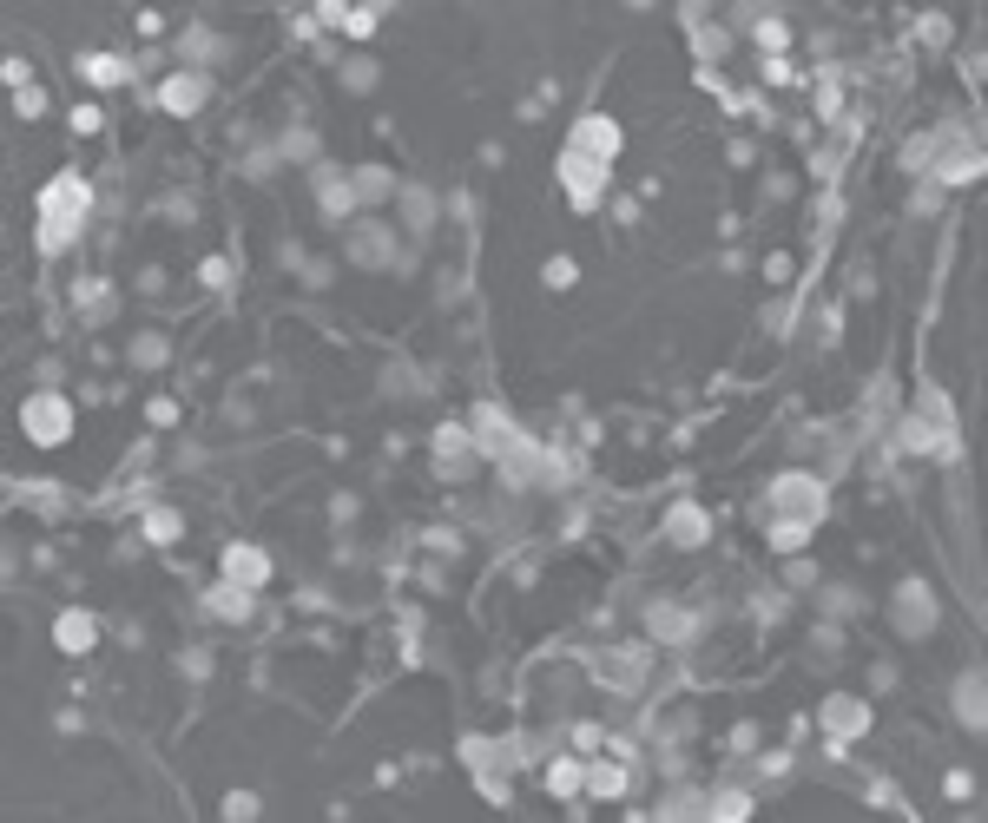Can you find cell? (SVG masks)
<instances>
[{"mask_svg": "<svg viewBox=\"0 0 988 823\" xmlns=\"http://www.w3.org/2000/svg\"><path fill=\"white\" fill-rule=\"evenodd\" d=\"M86 211H93V185H86L80 172H60L47 191H40V251H47V257H60L66 244L80 238Z\"/></svg>", "mask_w": 988, "mask_h": 823, "instance_id": "6da1fadb", "label": "cell"}, {"mask_svg": "<svg viewBox=\"0 0 988 823\" xmlns=\"http://www.w3.org/2000/svg\"><path fill=\"white\" fill-rule=\"evenodd\" d=\"M20 435H27V442H40V448L73 442V402L53 396V389L27 396V402H20Z\"/></svg>", "mask_w": 988, "mask_h": 823, "instance_id": "7a4b0ae2", "label": "cell"}, {"mask_svg": "<svg viewBox=\"0 0 988 823\" xmlns=\"http://www.w3.org/2000/svg\"><path fill=\"white\" fill-rule=\"evenodd\" d=\"M765 501H771V514H778V521H824V481L804 475V468L778 475V481L765 488Z\"/></svg>", "mask_w": 988, "mask_h": 823, "instance_id": "3957f363", "label": "cell"}, {"mask_svg": "<svg viewBox=\"0 0 988 823\" xmlns=\"http://www.w3.org/2000/svg\"><path fill=\"white\" fill-rule=\"evenodd\" d=\"M567 152L587 159V165H600V172H613V159H620V119H606V112H580Z\"/></svg>", "mask_w": 988, "mask_h": 823, "instance_id": "277c9868", "label": "cell"}, {"mask_svg": "<svg viewBox=\"0 0 988 823\" xmlns=\"http://www.w3.org/2000/svg\"><path fill=\"white\" fill-rule=\"evenodd\" d=\"M929 626H936V593H929L923 580H903L896 586V633H929Z\"/></svg>", "mask_w": 988, "mask_h": 823, "instance_id": "5b68a950", "label": "cell"}, {"mask_svg": "<svg viewBox=\"0 0 988 823\" xmlns=\"http://www.w3.org/2000/svg\"><path fill=\"white\" fill-rule=\"evenodd\" d=\"M560 185H567V198H574V211H600V191H606V172L587 159H574V152H560Z\"/></svg>", "mask_w": 988, "mask_h": 823, "instance_id": "8992f818", "label": "cell"}, {"mask_svg": "<svg viewBox=\"0 0 988 823\" xmlns=\"http://www.w3.org/2000/svg\"><path fill=\"white\" fill-rule=\"evenodd\" d=\"M817 725H824L830 738H863V731H870V705H863V698H850V692H837V698H824Z\"/></svg>", "mask_w": 988, "mask_h": 823, "instance_id": "52a82bcc", "label": "cell"}, {"mask_svg": "<svg viewBox=\"0 0 988 823\" xmlns=\"http://www.w3.org/2000/svg\"><path fill=\"white\" fill-rule=\"evenodd\" d=\"M317 211H323V224H343L356 211V185L343 172H330V165H317Z\"/></svg>", "mask_w": 988, "mask_h": 823, "instance_id": "ba28073f", "label": "cell"}, {"mask_svg": "<svg viewBox=\"0 0 988 823\" xmlns=\"http://www.w3.org/2000/svg\"><path fill=\"white\" fill-rule=\"evenodd\" d=\"M205 93H211L205 73H172V80L159 86V106H165V112H178V119H192V112L205 106Z\"/></svg>", "mask_w": 988, "mask_h": 823, "instance_id": "9c48e42d", "label": "cell"}, {"mask_svg": "<svg viewBox=\"0 0 988 823\" xmlns=\"http://www.w3.org/2000/svg\"><path fill=\"white\" fill-rule=\"evenodd\" d=\"M224 580H238V586H264V580H271V554H264V547H251V540L224 547Z\"/></svg>", "mask_w": 988, "mask_h": 823, "instance_id": "30bf717a", "label": "cell"}, {"mask_svg": "<svg viewBox=\"0 0 988 823\" xmlns=\"http://www.w3.org/2000/svg\"><path fill=\"white\" fill-rule=\"evenodd\" d=\"M350 257L369 270H383L389 257H396V238H389V224H356L350 231Z\"/></svg>", "mask_w": 988, "mask_h": 823, "instance_id": "8fae6325", "label": "cell"}, {"mask_svg": "<svg viewBox=\"0 0 988 823\" xmlns=\"http://www.w3.org/2000/svg\"><path fill=\"white\" fill-rule=\"evenodd\" d=\"M593 672H600L606 685H613V692H633L639 685V672H646V652H600V659H593Z\"/></svg>", "mask_w": 988, "mask_h": 823, "instance_id": "7c38bea8", "label": "cell"}, {"mask_svg": "<svg viewBox=\"0 0 988 823\" xmlns=\"http://www.w3.org/2000/svg\"><path fill=\"white\" fill-rule=\"evenodd\" d=\"M659 534H666L672 547H705V534H712V521H705V514H699L692 501H679V507L666 514V527H659Z\"/></svg>", "mask_w": 988, "mask_h": 823, "instance_id": "4fadbf2b", "label": "cell"}, {"mask_svg": "<svg viewBox=\"0 0 988 823\" xmlns=\"http://www.w3.org/2000/svg\"><path fill=\"white\" fill-rule=\"evenodd\" d=\"M93 639H99V619L93 613H60V619H53V646H60V652H93Z\"/></svg>", "mask_w": 988, "mask_h": 823, "instance_id": "5bb4252c", "label": "cell"}, {"mask_svg": "<svg viewBox=\"0 0 988 823\" xmlns=\"http://www.w3.org/2000/svg\"><path fill=\"white\" fill-rule=\"evenodd\" d=\"M251 593H257V586L218 580V586H211V593H205V606H211V613H218V619H251Z\"/></svg>", "mask_w": 988, "mask_h": 823, "instance_id": "9a60e30c", "label": "cell"}, {"mask_svg": "<svg viewBox=\"0 0 988 823\" xmlns=\"http://www.w3.org/2000/svg\"><path fill=\"white\" fill-rule=\"evenodd\" d=\"M587 791L593 797H626V791H633V777H626V764H600V758H593L587 764Z\"/></svg>", "mask_w": 988, "mask_h": 823, "instance_id": "2e32d148", "label": "cell"}, {"mask_svg": "<svg viewBox=\"0 0 988 823\" xmlns=\"http://www.w3.org/2000/svg\"><path fill=\"white\" fill-rule=\"evenodd\" d=\"M956 718H962L969 731H982V725H988V718H982V672H969V679L956 685Z\"/></svg>", "mask_w": 988, "mask_h": 823, "instance_id": "e0dca14e", "label": "cell"}, {"mask_svg": "<svg viewBox=\"0 0 988 823\" xmlns=\"http://www.w3.org/2000/svg\"><path fill=\"white\" fill-rule=\"evenodd\" d=\"M580 784H587V764H580V758H554V764H547V791H554V797H574Z\"/></svg>", "mask_w": 988, "mask_h": 823, "instance_id": "ac0fdd59", "label": "cell"}, {"mask_svg": "<svg viewBox=\"0 0 988 823\" xmlns=\"http://www.w3.org/2000/svg\"><path fill=\"white\" fill-rule=\"evenodd\" d=\"M936 178H942V185H969V178H982V152H975V145H962L956 159L936 165Z\"/></svg>", "mask_w": 988, "mask_h": 823, "instance_id": "d6986e66", "label": "cell"}, {"mask_svg": "<svg viewBox=\"0 0 988 823\" xmlns=\"http://www.w3.org/2000/svg\"><path fill=\"white\" fill-rule=\"evenodd\" d=\"M178 534H185V521H178L172 507H152V514H145V540H152V547H172Z\"/></svg>", "mask_w": 988, "mask_h": 823, "instance_id": "ffe728a7", "label": "cell"}, {"mask_svg": "<svg viewBox=\"0 0 988 823\" xmlns=\"http://www.w3.org/2000/svg\"><path fill=\"white\" fill-rule=\"evenodd\" d=\"M80 73H86L93 86H119V80H126V60H112V53H86Z\"/></svg>", "mask_w": 988, "mask_h": 823, "instance_id": "44dd1931", "label": "cell"}, {"mask_svg": "<svg viewBox=\"0 0 988 823\" xmlns=\"http://www.w3.org/2000/svg\"><path fill=\"white\" fill-rule=\"evenodd\" d=\"M350 185H356V205H383V198H389V172H376V165L350 172Z\"/></svg>", "mask_w": 988, "mask_h": 823, "instance_id": "7402d4cb", "label": "cell"}, {"mask_svg": "<svg viewBox=\"0 0 988 823\" xmlns=\"http://www.w3.org/2000/svg\"><path fill=\"white\" fill-rule=\"evenodd\" d=\"M692 626H699V619L679 613V606H659L653 613V639H692Z\"/></svg>", "mask_w": 988, "mask_h": 823, "instance_id": "603a6c76", "label": "cell"}, {"mask_svg": "<svg viewBox=\"0 0 988 823\" xmlns=\"http://www.w3.org/2000/svg\"><path fill=\"white\" fill-rule=\"evenodd\" d=\"M165 356H172V343H165V336H159V330H145V336H139V343H132V363H139V369H159V363H165Z\"/></svg>", "mask_w": 988, "mask_h": 823, "instance_id": "cb8c5ba5", "label": "cell"}, {"mask_svg": "<svg viewBox=\"0 0 988 823\" xmlns=\"http://www.w3.org/2000/svg\"><path fill=\"white\" fill-rule=\"evenodd\" d=\"M811 534H817V521H771V547H784V554H791V547H804Z\"/></svg>", "mask_w": 988, "mask_h": 823, "instance_id": "d4e9b609", "label": "cell"}, {"mask_svg": "<svg viewBox=\"0 0 988 823\" xmlns=\"http://www.w3.org/2000/svg\"><path fill=\"white\" fill-rule=\"evenodd\" d=\"M402 218H409L415 231H429V224H435V198H429V191H402Z\"/></svg>", "mask_w": 988, "mask_h": 823, "instance_id": "484cf974", "label": "cell"}, {"mask_svg": "<svg viewBox=\"0 0 988 823\" xmlns=\"http://www.w3.org/2000/svg\"><path fill=\"white\" fill-rule=\"evenodd\" d=\"M80 303H86V323H106L112 317V290L106 284H80Z\"/></svg>", "mask_w": 988, "mask_h": 823, "instance_id": "4316f807", "label": "cell"}, {"mask_svg": "<svg viewBox=\"0 0 988 823\" xmlns=\"http://www.w3.org/2000/svg\"><path fill=\"white\" fill-rule=\"evenodd\" d=\"M751 810V797L745 791H718V797H705V817H745Z\"/></svg>", "mask_w": 988, "mask_h": 823, "instance_id": "83f0119b", "label": "cell"}, {"mask_svg": "<svg viewBox=\"0 0 988 823\" xmlns=\"http://www.w3.org/2000/svg\"><path fill=\"white\" fill-rule=\"evenodd\" d=\"M211 53H224V40H211V33H185V60H211Z\"/></svg>", "mask_w": 988, "mask_h": 823, "instance_id": "f1b7e54d", "label": "cell"}, {"mask_svg": "<svg viewBox=\"0 0 988 823\" xmlns=\"http://www.w3.org/2000/svg\"><path fill=\"white\" fill-rule=\"evenodd\" d=\"M224 817H238V823L257 817V797H251V791H231V797H224Z\"/></svg>", "mask_w": 988, "mask_h": 823, "instance_id": "f546056e", "label": "cell"}, {"mask_svg": "<svg viewBox=\"0 0 988 823\" xmlns=\"http://www.w3.org/2000/svg\"><path fill=\"white\" fill-rule=\"evenodd\" d=\"M14 106H20V119H40V112H47V93H40V86H27Z\"/></svg>", "mask_w": 988, "mask_h": 823, "instance_id": "4dcf8cb0", "label": "cell"}, {"mask_svg": "<svg viewBox=\"0 0 988 823\" xmlns=\"http://www.w3.org/2000/svg\"><path fill=\"white\" fill-rule=\"evenodd\" d=\"M0 73H7V86H14V93H27V86H33V73H27V60H20V53L0 66Z\"/></svg>", "mask_w": 988, "mask_h": 823, "instance_id": "1f68e13d", "label": "cell"}, {"mask_svg": "<svg viewBox=\"0 0 988 823\" xmlns=\"http://www.w3.org/2000/svg\"><path fill=\"white\" fill-rule=\"evenodd\" d=\"M547 284H554V290L574 284V257H554V264H547Z\"/></svg>", "mask_w": 988, "mask_h": 823, "instance_id": "d6a6232c", "label": "cell"}, {"mask_svg": "<svg viewBox=\"0 0 988 823\" xmlns=\"http://www.w3.org/2000/svg\"><path fill=\"white\" fill-rule=\"evenodd\" d=\"M145 415H152V428H172V422H178V402H165V396H159Z\"/></svg>", "mask_w": 988, "mask_h": 823, "instance_id": "836d02e7", "label": "cell"}, {"mask_svg": "<svg viewBox=\"0 0 988 823\" xmlns=\"http://www.w3.org/2000/svg\"><path fill=\"white\" fill-rule=\"evenodd\" d=\"M942 791H949V797H969L975 777H969V771H949V777H942Z\"/></svg>", "mask_w": 988, "mask_h": 823, "instance_id": "e575fe53", "label": "cell"}, {"mask_svg": "<svg viewBox=\"0 0 988 823\" xmlns=\"http://www.w3.org/2000/svg\"><path fill=\"white\" fill-rule=\"evenodd\" d=\"M73 132H99V106H73Z\"/></svg>", "mask_w": 988, "mask_h": 823, "instance_id": "d590c367", "label": "cell"}, {"mask_svg": "<svg viewBox=\"0 0 988 823\" xmlns=\"http://www.w3.org/2000/svg\"><path fill=\"white\" fill-rule=\"evenodd\" d=\"M574 744H580V751H600L606 738H600V725H574Z\"/></svg>", "mask_w": 988, "mask_h": 823, "instance_id": "8d00e7d4", "label": "cell"}, {"mask_svg": "<svg viewBox=\"0 0 988 823\" xmlns=\"http://www.w3.org/2000/svg\"><path fill=\"white\" fill-rule=\"evenodd\" d=\"M758 40H765V53H784V27H778V20H765V33H758Z\"/></svg>", "mask_w": 988, "mask_h": 823, "instance_id": "74e56055", "label": "cell"}]
</instances>
